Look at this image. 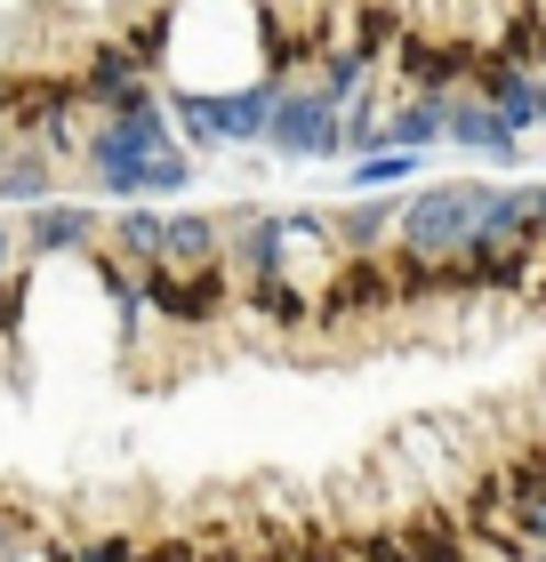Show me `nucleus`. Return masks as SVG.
Listing matches in <instances>:
<instances>
[{"label": "nucleus", "mask_w": 546, "mask_h": 562, "mask_svg": "<svg viewBox=\"0 0 546 562\" xmlns=\"http://www.w3.org/2000/svg\"><path fill=\"white\" fill-rule=\"evenodd\" d=\"M490 201H499V177H419L402 193V217H394V249L386 258H426V266H450L482 241L490 225Z\"/></svg>", "instance_id": "1"}, {"label": "nucleus", "mask_w": 546, "mask_h": 562, "mask_svg": "<svg viewBox=\"0 0 546 562\" xmlns=\"http://www.w3.org/2000/svg\"><path fill=\"white\" fill-rule=\"evenodd\" d=\"M161 97H169V121H177L186 153H257L266 121H274V97H281V72H257L242 89H161Z\"/></svg>", "instance_id": "2"}, {"label": "nucleus", "mask_w": 546, "mask_h": 562, "mask_svg": "<svg viewBox=\"0 0 546 562\" xmlns=\"http://www.w3.org/2000/svg\"><path fill=\"white\" fill-rule=\"evenodd\" d=\"M337 97L322 72H290L274 97V121H266V145L257 153H274V161H337Z\"/></svg>", "instance_id": "3"}, {"label": "nucleus", "mask_w": 546, "mask_h": 562, "mask_svg": "<svg viewBox=\"0 0 546 562\" xmlns=\"http://www.w3.org/2000/svg\"><path fill=\"white\" fill-rule=\"evenodd\" d=\"M73 97H81V113H145L161 105V72H153L129 41H97L81 65H73Z\"/></svg>", "instance_id": "4"}, {"label": "nucleus", "mask_w": 546, "mask_h": 562, "mask_svg": "<svg viewBox=\"0 0 546 562\" xmlns=\"http://www.w3.org/2000/svg\"><path fill=\"white\" fill-rule=\"evenodd\" d=\"M169 145H177L169 97L145 105V113H97L81 130V186H97V177H113V169H137V161H153V153H169Z\"/></svg>", "instance_id": "5"}, {"label": "nucleus", "mask_w": 546, "mask_h": 562, "mask_svg": "<svg viewBox=\"0 0 546 562\" xmlns=\"http://www.w3.org/2000/svg\"><path fill=\"white\" fill-rule=\"evenodd\" d=\"M9 225H16V258H33V266H48V258H89V249L105 241V201L48 193V201H33V210H16Z\"/></svg>", "instance_id": "6"}, {"label": "nucleus", "mask_w": 546, "mask_h": 562, "mask_svg": "<svg viewBox=\"0 0 546 562\" xmlns=\"http://www.w3.org/2000/svg\"><path fill=\"white\" fill-rule=\"evenodd\" d=\"M442 145H458L466 161H490L499 177H514L523 169V130L490 105V97H475V89H450V105H442Z\"/></svg>", "instance_id": "7"}, {"label": "nucleus", "mask_w": 546, "mask_h": 562, "mask_svg": "<svg viewBox=\"0 0 546 562\" xmlns=\"http://www.w3.org/2000/svg\"><path fill=\"white\" fill-rule=\"evenodd\" d=\"M225 217V249H218V266L233 281H257V273H281V210H266V201H233Z\"/></svg>", "instance_id": "8"}, {"label": "nucleus", "mask_w": 546, "mask_h": 562, "mask_svg": "<svg viewBox=\"0 0 546 562\" xmlns=\"http://www.w3.org/2000/svg\"><path fill=\"white\" fill-rule=\"evenodd\" d=\"M394 217H402V193H346L322 210L337 258H386L394 249Z\"/></svg>", "instance_id": "9"}, {"label": "nucleus", "mask_w": 546, "mask_h": 562, "mask_svg": "<svg viewBox=\"0 0 546 562\" xmlns=\"http://www.w3.org/2000/svg\"><path fill=\"white\" fill-rule=\"evenodd\" d=\"M218 249H225V217L210 210V201H177V210H161V266L201 273V266H218Z\"/></svg>", "instance_id": "10"}, {"label": "nucleus", "mask_w": 546, "mask_h": 562, "mask_svg": "<svg viewBox=\"0 0 546 562\" xmlns=\"http://www.w3.org/2000/svg\"><path fill=\"white\" fill-rule=\"evenodd\" d=\"M48 193H65V161H48L33 137H0V201H9V210H33Z\"/></svg>", "instance_id": "11"}, {"label": "nucleus", "mask_w": 546, "mask_h": 562, "mask_svg": "<svg viewBox=\"0 0 546 562\" xmlns=\"http://www.w3.org/2000/svg\"><path fill=\"white\" fill-rule=\"evenodd\" d=\"M442 105H450V97H426V89H394V81H386V121H378L386 153H394V145L434 153L442 145Z\"/></svg>", "instance_id": "12"}, {"label": "nucleus", "mask_w": 546, "mask_h": 562, "mask_svg": "<svg viewBox=\"0 0 546 562\" xmlns=\"http://www.w3.org/2000/svg\"><path fill=\"white\" fill-rule=\"evenodd\" d=\"M105 249L121 266H161V201H105Z\"/></svg>", "instance_id": "13"}, {"label": "nucleus", "mask_w": 546, "mask_h": 562, "mask_svg": "<svg viewBox=\"0 0 546 562\" xmlns=\"http://www.w3.org/2000/svg\"><path fill=\"white\" fill-rule=\"evenodd\" d=\"M419 177H426V153L394 145V153H361V161L346 169V186H354V193H410Z\"/></svg>", "instance_id": "14"}, {"label": "nucleus", "mask_w": 546, "mask_h": 562, "mask_svg": "<svg viewBox=\"0 0 546 562\" xmlns=\"http://www.w3.org/2000/svg\"><path fill=\"white\" fill-rule=\"evenodd\" d=\"M73 562H137V539L105 530V539H81V554H73Z\"/></svg>", "instance_id": "15"}, {"label": "nucleus", "mask_w": 546, "mask_h": 562, "mask_svg": "<svg viewBox=\"0 0 546 562\" xmlns=\"http://www.w3.org/2000/svg\"><path fill=\"white\" fill-rule=\"evenodd\" d=\"M361 562H419V554H410V539H402V530H370Z\"/></svg>", "instance_id": "16"}, {"label": "nucleus", "mask_w": 546, "mask_h": 562, "mask_svg": "<svg viewBox=\"0 0 546 562\" xmlns=\"http://www.w3.org/2000/svg\"><path fill=\"white\" fill-rule=\"evenodd\" d=\"M16 314H24V281L9 290V273H0V329H16Z\"/></svg>", "instance_id": "17"}, {"label": "nucleus", "mask_w": 546, "mask_h": 562, "mask_svg": "<svg viewBox=\"0 0 546 562\" xmlns=\"http://www.w3.org/2000/svg\"><path fill=\"white\" fill-rule=\"evenodd\" d=\"M9 266H16V225L0 217V273H9Z\"/></svg>", "instance_id": "18"}, {"label": "nucleus", "mask_w": 546, "mask_h": 562, "mask_svg": "<svg viewBox=\"0 0 546 562\" xmlns=\"http://www.w3.org/2000/svg\"><path fill=\"white\" fill-rule=\"evenodd\" d=\"M531 201H538V234H546V177H538V186H531Z\"/></svg>", "instance_id": "19"}, {"label": "nucleus", "mask_w": 546, "mask_h": 562, "mask_svg": "<svg viewBox=\"0 0 546 562\" xmlns=\"http://www.w3.org/2000/svg\"><path fill=\"white\" fill-rule=\"evenodd\" d=\"M538 137H546V72H538Z\"/></svg>", "instance_id": "20"}, {"label": "nucleus", "mask_w": 546, "mask_h": 562, "mask_svg": "<svg viewBox=\"0 0 546 562\" xmlns=\"http://www.w3.org/2000/svg\"><path fill=\"white\" fill-rule=\"evenodd\" d=\"M514 562H546V547H523V554H514Z\"/></svg>", "instance_id": "21"}, {"label": "nucleus", "mask_w": 546, "mask_h": 562, "mask_svg": "<svg viewBox=\"0 0 546 562\" xmlns=\"http://www.w3.org/2000/svg\"><path fill=\"white\" fill-rule=\"evenodd\" d=\"M466 562H499V554H466Z\"/></svg>", "instance_id": "22"}]
</instances>
